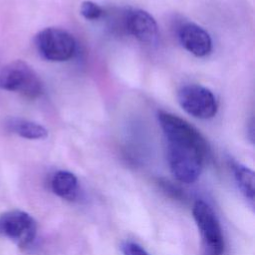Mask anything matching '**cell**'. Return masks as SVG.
I'll return each mask as SVG.
<instances>
[{"instance_id":"obj_1","label":"cell","mask_w":255,"mask_h":255,"mask_svg":"<svg viewBox=\"0 0 255 255\" xmlns=\"http://www.w3.org/2000/svg\"><path fill=\"white\" fill-rule=\"evenodd\" d=\"M157 118L167 141L171 173L182 183L196 181L208 153L204 137L189 123L175 115L159 111Z\"/></svg>"},{"instance_id":"obj_2","label":"cell","mask_w":255,"mask_h":255,"mask_svg":"<svg viewBox=\"0 0 255 255\" xmlns=\"http://www.w3.org/2000/svg\"><path fill=\"white\" fill-rule=\"evenodd\" d=\"M0 89L37 99L43 94V83L29 64L16 60L0 69Z\"/></svg>"},{"instance_id":"obj_3","label":"cell","mask_w":255,"mask_h":255,"mask_svg":"<svg viewBox=\"0 0 255 255\" xmlns=\"http://www.w3.org/2000/svg\"><path fill=\"white\" fill-rule=\"evenodd\" d=\"M193 218L201 236L203 255H223L224 238L219 220L213 209L203 200L192 207Z\"/></svg>"},{"instance_id":"obj_4","label":"cell","mask_w":255,"mask_h":255,"mask_svg":"<svg viewBox=\"0 0 255 255\" xmlns=\"http://www.w3.org/2000/svg\"><path fill=\"white\" fill-rule=\"evenodd\" d=\"M37 51L42 58L52 62H64L73 57L76 41L66 30L56 27L45 28L35 37Z\"/></svg>"},{"instance_id":"obj_5","label":"cell","mask_w":255,"mask_h":255,"mask_svg":"<svg viewBox=\"0 0 255 255\" xmlns=\"http://www.w3.org/2000/svg\"><path fill=\"white\" fill-rule=\"evenodd\" d=\"M0 234L20 248L29 247L37 235V223L27 212L15 209L0 214Z\"/></svg>"},{"instance_id":"obj_6","label":"cell","mask_w":255,"mask_h":255,"mask_svg":"<svg viewBox=\"0 0 255 255\" xmlns=\"http://www.w3.org/2000/svg\"><path fill=\"white\" fill-rule=\"evenodd\" d=\"M177 100L181 108L190 116L208 120L217 113V101L213 93L199 85H186L179 89Z\"/></svg>"},{"instance_id":"obj_7","label":"cell","mask_w":255,"mask_h":255,"mask_svg":"<svg viewBox=\"0 0 255 255\" xmlns=\"http://www.w3.org/2000/svg\"><path fill=\"white\" fill-rule=\"evenodd\" d=\"M124 29L142 43H152L157 37V24L154 18L141 9H128L123 15Z\"/></svg>"},{"instance_id":"obj_8","label":"cell","mask_w":255,"mask_h":255,"mask_svg":"<svg viewBox=\"0 0 255 255\" xmlns=\"http://www.w3.org/2000/svg\"><path fill=\"white\" fill-rule=\"evenodd\" d=\"M181 45L196 57H205L212 50V40L207 31L195 23L187 22L178 29Z\"/></svg>"},{"instance_id":"obj_9","label":"cell","mask_w":255,"mask_h":255,"mask_svg":"<svg viewBox=\"0 0 255 255\" xmlns=\"http://www.w3.org/2000/svg\"><path fill=\"white\" fill-rule=\"evenodd\" d=\"M5 127L10 132L27 139H42L48 135V130L42 125L22 118H9Z\"/></svg>"},{"instance_id":"obj_10","label":"cell","mask_w":255,"mask_h":255,"mask_svg":"<svg viewBox=\"0 0 255 255\" xmlns=\"http://www.w3.org/2000/svg\"><path fill=\"white\" fill-rule=\"evenodd\" d=\"M51 187L56 195L72 201L75 200L78 195V178L70 171L59 170L52 177Z\"/></svg>"},{"instance_id":"obj_11","label":"cell","mask_w":255,"mask_h":255,"mask_svg":"<svg viewBox=\"0 0 255 255\" xmlns=\"http://www.w3.org/2000/svg\"><path fill=\"white\" fill-rule=\"evenodd\" d=\"M232 170L238 188L245 196V198L253 204L255 194V178L253 170L238 162H234L232 164Z\"/></svg>"},{"instance_id":"obj_12","label":"cell","mask_w":255,"mask_h":255,"mask_svg":"<svg viewBox=\"0 0 255 255\" xmlns=\"http://www.w3.org/2000/svg\"><path fill=\"white\" fill-rule=\"evenodd\" d=\"M104 9L93 1H84L80 7V13L87 20H98L104 14Z\"/></svg>"},{"instance_id":"obj_13","label":"cell","mask_w":255,"mask_h":255,"mask_svg":"<svg viewBox=\"0 0 255 255\" xmlns=\"http://www.w3.org/2000/svg\"><path fill=\"white\" fill-rule=\"evenodd\" d=\"M124 255H150L142 246L133 241H126L121 246Z\"/></svg>"},{"instance_id":"obj_14","label":"cell","mask_w":255,"mask_h":255,"mask_svg":"<svg viewBox=\"0 0 255 255\" xmlns=\"http://www.w3.org/2000/svg\"><path fill=\"white\" fill-rule=\"evenodd\" d=\"M159 185L161 188L166 192L169 196H172L174 198H181V191L173 184H171L169 181H159Z\"/></svg>"}]
</instances>
